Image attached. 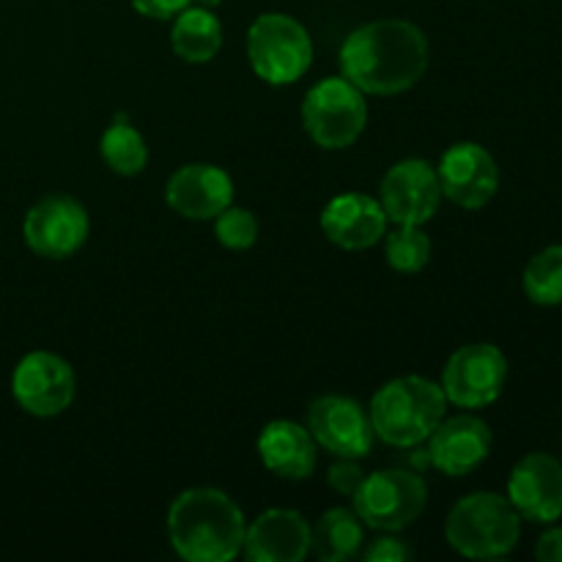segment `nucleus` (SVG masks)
<instances>
[{"label":"nucleus","mask_w":562,"mask_h":562,"mask_svg":"<svg viewBox=\"0 0 562 562\" xmlns=\"http://www.w3.org/2000/svg\"><path fill=\"white\" fill-rule=\"evenodd\" d=\"M366 525L355 508H329L311 527V554L318 562H346L362 552Z\"/></svg>","instance_id":"412c9836"},{"label":"nucleus","mask_w":562,"mask_h":562,"mask_svg":"<svg viewBox=\"0 0 562 562\" xmlns=\"http://www.w3.org/2000/svg\"><path fill=\"white\" fill-rule=\"evenodd\" d=\"M376 439L390 448H417L448 415L442 384L426 376H398L376 390L368 406Z\"/></svg>","instance_id":"7ed1b4c3"},{"label":"nucleus","mask_w":562,"mask_h":562,"mask_svg":"<svg viewBox=\"0 0 562 562\" xmlns=\"http://www.w3.org/2000/svg\"><path fill=\"white\" fill-rule=\"evenodd\" d=\"M258 231H261V225H258L256 214L245 206L231 203L214 217V236L228 250H250L258 241Z\"/></svg>","instance_id":"393cba45"},{"label":"nucleus","mask_w":562,"mask_h":562,"mask_svg":"<svg viewBox=\"0 0 562 562\" xmlns=\"http://www.w3.org/2000/svg\"><path fill=\"white\" fill-rule=\"evenodd\" d=\"M75 371L55 351H31L11 373V395L33 417H58L75 401Z\"/></svg>","instance_id":"9d476101"},{"label":"nucleus","mask_w":562,"mask_h":562,"mask_svg":"<svg viewBox=\"0 0 562 562\" xmlns=\"http://www.w3.org/2000/svg\"><path fill=\"white\" fill-rule=\"evenodd\" d=\"M508 357L494 344H467L450 355L442 371V393L459 409H483L503 395Z\"/></svg>","instance_id":"6e6552de"},{"label":"nucleus","mask_w":562,"mask_h":562,"mask_svg":"<svg viewBox=\"0 0 562 562\" xmlns=\"http://www.w3.org/2000/svg\"><path fill=\"white\" fill-rule=\"evenodd\" d=\"M384 261L395 272L415 274L423 272L431 261V236L423 231V225H395L393 231H384Z\"/></svg>","instance_id":"b1692460"},{"label":"nucleus","mask_w":562,"mask_h":562,"mask_svg":"<svg viewBox=\"0 0 562 562\" xmlns=\"http://www.w3.org/2000/svg\"><path fill=\"white\" fill-rule=\"evenodd\" d=\"M247 521L220 488H187L168 508V541L187 562H228L241 554Z\"/></svg>","instance_id":"f03ea898"},{"label":"nucleus","mask_w":562,"mask_h":562,"mask_svg":"<svg viewBox=\"0 0 562 562\" xmlns=\"http://www.w3.org/2000/svg\"><path fill=\"white\" fill-rule=\"evenodd\" d=\"M445 538L461 558L499 560L519 547L521 516L503 494H467L450 508Z\"/></svg>","instance_id":"20e7f679"},{"label":"nucleus","mask_w":562,"mask_h":562,"mask_svg":"<svg viewBox=\"0 0 562 562\" xmlns=\"http://www.w3.org/2000/svg\"><path fill=\"white\" fill-rule=\"evenodd\" d=\"M220 3H223V0H192L190 5H201V9H212L214 11Z\"/></svg>","instance_id":"c756f323"},{"label":"nucleus","mask_w":562,"mask_h":562,"mask_svg":"<svg viewBox=\"0 0 562 562\" xmlns=\"http://www.w3.org/2000/svg\"><path fill=\"white\" fill-rule=\"evenodd\" d=\"M192 0H132L137 14L148 16V20H173L179 11H184Z\"/></svg>","instance_id":"cd10ccee"},{"label":"nucleus","mask_w":562,"mask_h":562,"mask_svg":"<svg viewBox=\"0 0 562 562\" xmlns=\"http://www.w3.org/2000/svg\"><path fill=\"white\" fill-rule=\"evenodd\" d=\"M241 554L250 562H302L311 554V525L300 510H263L247 525Z\"/></svg>","instance_id":"f3484780"},{"label":"nucleus","mask_w":562,"mask_h":562,"mask_svg":"<svg viewBox=\"0 0 562 562\" xmlns=\"http://www.w3.org/2000/svg\"><path fill=\"white\" fill-rule=\"evenodd\" d=\"M88 231H91V220H88L86 206L77 198L60 195V192L44 195L42 201L33 203L22 223L27 250L49 261H64L75 256L86 245Z\"/></svg>","instance_id":"1a4fd4ad"},{"label":"nucleus","mask_w":562,"mask_h":562,"mask_svg":"<svg viewBox=\"0 0 562 562\" xmlns=\"http://www.w3.org/2000/svg\"><path fill=\"white\" fill-rule=\"evenodd\" d=\"M428 442V461L448 477H467L488 459L494 434L483 417L461 412V415L439 420Z\"/></svg>","instance_id":"2eb2a0df"},{"label":"nucleus","mask_w":562,"mask_h":562,"mask_svg":"<svg viewBox=\"0 0 562 562\" xmlns=\"http://www.w3.org/2000/svg\"><path fill=\"white\" fill-rule=\"evenodd\" d=\"M302 126L318 148L344 151L355 146L368 126L366 93L344 75L324 77L305 93Z\"/></svg>","instance_id":"423d86ee"},{"label":"nucleus","mask_w":562,"mask_h":562,"mask_svg":"<svg viewBox=\"0 0 562 562\" xmlns=\"http://www.w3.org/2000/svg\"><path fill=\"white\" fill-rule=\"evenodd\" d=\"M263 467L285 481H307L316 472L318 445L307 426L294 420H272L258 437Z\"/></svg>","instance_id":"6ab92c4d"},{"label":"nucleus","mask_w":562,"mask_h":562,"mask_svg":"<svg viewBox=\"0 0 562 562\" xmlns=\"http://www.w3.org/2000/svg\"><path fill=\"white\" fill-rule=\"evenodd\" d=\"M536 558L541 562H562V527H549L536 543Z\"/></svg>","instance_id":"c85d7f7f"},{"label":"nucleus","mask_w":562,"mask_h":562,"mask_svg":"<svg viewBox=\"0 0 562 562\" xmlns=\"http://www.w3.org/2000/svg\"><path fill=\"white\" fill-rule=\"evenodd\" d=\"M170 47L184 64H209L223 49V22L212 9L187 5L173 16Z\"/></svg>","instance_id":"aec40b11"},{"label":"nucleus","mask_w":562,"mask_h":562,"mask_svg":"<svg viewBox=\"0 0 562 562\" xmlns=\"http://www.w3.org/2000/svg\"><path fill=\"white\" fill-rule=\"evenodd\" d=\"M437 176L442 198L467 209V212L488 206L499 190L497 159L481 143L472 140L453 143L439 159Z\"/></svg>","instance_id":"ddd939ff"},{"label":"nucleus","mask_w":562,"mask_h":562,"mask_svg":"<svg viewBox=\"0 0 562 562\" xmlns=\"http://www.w3.org/2000/svg\"><path fill=\"white\" fill-rule=\"evenodd\" d=\"M307 431L335 459L362 461L373 450L371 415L351 395H318L307 406Z\"/></svg>","instance_id":"9b49d317"},{"label":"nucleus","mask_w":562,"mask_h":562,"mask_svg":"<svg viewBox=\"0 0 562 562\" xmlns=\"http://www.w3.org/2000/svg\"><path fill=\"white\" fill-rule=\"evenodd\" d=\"M165 203L184 220H214L234 203V179L217 165H181L165 184Z\"/></svg>","instance_id":"dca6fc26"},{"label":"nucleus","mask_w":562,"mask_h":562,"mask_svg":"<svg viewBox=\"0 0 562 562\" xmlns=\"http://www.w3.org/2000/svg\"><path fill=\"white\" fill-rule=\"evenodd\" d=\"M379 203L390 223L426 225L442 203L437 168L428 159L409 157L395 162L379 184Z\"/></svg>","instance_id":"f8f14e48"},{"label":"nucleus","mask_w":562,"mask_h":562,"mask_svg":"<svg viewBox=\"0 0 562 562\" xmlns=\"http://www.w3.org/2000/svg\"><path fill=\"white\" fill-rule=\"evenodd\" d=\"M521 289L532 305H562V245H549L527 261Z\"/></svg>","instance_id":"5701e85b"},{"label":"nucleus","mask_w":562,"mask_h":562,"mask_svg":"<svg viewBox=\"0 0 562 562\" xmlns=\"http://www.w3.org/2000/svg\"><path fill=\"white\" fill-rule=\"evenodd\" d=\"M387 214H384L379 198L362 195V192H344L335 195L322 212V231L335 247L349 252L368 250L379 245L387 231Z\"/></svg>","instance_id":"a211bd4d"},{"label":"nucleus","mask_w":562,"mask_h":562,"mask_svg":"<svg viewBox=\"0 0 562 562\" xmlns=\"http://www.w3.org/2000/svg\"><path fill=\"white\" fill-rule=\"evenodd\" d=\"M99 154L113 173L126 176V179L143 173L148 165L146 137L130 124V119H115L104 130L102 140H99Z\"/></svg>","instance_id":"4be33fe9"},{"label":"nucleus","mask_w":562,"mask_h":562,"mask_svg":"<svg viewBox=\"0 0 562 562\" xmlns=\"http://www.w3.org/2000/svg\"><path fill=\"white\" fill-rule=\"evenodd\" d=\"M247 60L269 86H291L311 69L313 38L300 20L269 11L252 20L247 31Z\"/></svg>","instance_id":"39448f33"},{"label":"nucleus","mask_w":562,"mask_h":562,"mask_svg":"<svg viewBox=\"0 0 562 562\" xmlns=\"http://www.w3.org/2000/svg\"><path fill=\"white\" fill-rule=\"evenodd\" d=\"M366 481V472H362L360 461L357 459H338L327 472V483L333 492L344 494V497H355L357 488Z\"/></svg>","instance_id":"a878e982"},{"label":"nucleus","mask_w":562,"mask_h":562,"mask_svg":"<svg viewBox=\"0 0 562 562\" xmlns=\"http://www.w3.org/2000/svg\"><path fill=\"white\" fill-rule=\"evenodd\" d=\"M508 503L532 525H554L562 516V461L552 453H527L508 477Z\"/></svg>","instance_id":"4468645a"},{"label":"nucleus","mask_w":562,"mask_h":562,"mask_svg":"<svg viewBox=\"0 0 562 562\" xmlns=\"http://www.w3.org/2000/svg\"><path fill=\"white\" fill-rule=\"evenodd\" d=\"M412 547L398 538V532H382L371 547L362 552V560L366 562H404L412 558Z\"/></svg>","instance_id":"bb28decb"},{"label":"nucleus","mask_w":562,"mask_h":562,"mask_svg":"<svg viewBox=\"0 0 562 562\" xmlns=\"http://www.w3.org/2000/svg\"><path fill=\"white\" fill-rule=\"evenodd\" d=\"M340 75L371 97H395L420 82L428 69V38L415 22L373 20L346 36Z\"/></svg>","instance_id":"f257e3e1"},{"label":"nucleus","mask_w":562,"mask_h":562,"mask_svg":"<svg viewBox=\"0 0 562 562\" xmlns=\"http://www.w3.org/2000/svg\"><path fill=\"white\" fill-rule=\"evenodd\" d=\"M428 503V486L417 472L379 470L366 475L351 497L362 525L376 532H401L415 525Z\"/></svg>","instance_id":"0eeeda50"}]
</instances>
